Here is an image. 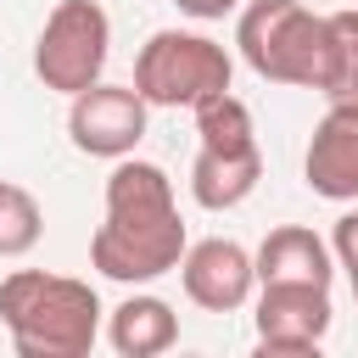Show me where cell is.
<instances>
[{
    "label": "cell",
    "mask_w": 358,
    "mask_h": 358,
    "mask_svg": "<svg viewBox=\"0 0 358 358\" xmlns=\"http://www.w3.org/2000/svg\"><path fill=\"white\" fill-rule=\"evenodd\" d=\"M190 235L173 201V179L162 162L117 157L106 173V218L90 235V268L117 285H151L179 268Z\"/></svg>",
    "instance_id": "1"
},
{
    "label": "cell",
    "mask_w": 358,
    "mask_h": 358,
    "mask_svg": "<svg viewBox=\"0 0 358 358\" xmlns=\"http://www.w3.org/2000/svg\"><path fill=\"white\" fill-rule=\"evenodd\" d=\"M0 324L17 358H84L101 341L106 308L90 280L11 268L0 280Z\"/></svg>",
    "instance_id": "2"
},
{
    "label": "cell",
    "mask_w": 358,
    "mask_h": 358,
    "mask_svg": "<svg viewBox=\"0 0 358 358\" xmlns=\"http://www.w3.org/2000/svg\"><path fill=\"white\" fill-rule=\"evenodd\" d=\"M235 50L263 84L324 90L336 62L330 11H308L302 0H246L235 11Z\"/></svg>",
    "instance_id": "3"
},
{
    "label": "cell",
    "mask_w": 358,
    "mask_h": 358,
    "mask_svg": "<svg viewBox=\"0 0 358 358\" xmlns=\"http://www.w3.org/2000/svg\"><path fill=\"white\" fill-rule=\"evenodd\" d=\"M235 62L218 39L190 28H157L134 56V90L145 106H196L213 90H229Z\"/></svg>",
    "instance_id": "4"
},
{
    "label": "cell",
    "mask_w": 358,
    "mask_h": 358,
    "mask_svg": "<svg viewBox=\"0 0 358 358\" xmlns=\"http://www.w3.org/2000/svg\"><path fill=\"white\" fill-rule=\"evenodd\" d=\"M112 56V17L95 0H56L34 39V78L50 95H78L101 84Z\"/></svg>",
    "instance_id": "5"
},
{
    "label": "cell",
    "mask_w": 358,
    "mask_h": 358,
    "mask_svg": "<svg viewBox=\"0 0 358 358\" xmlns=\"http://www.w3.org/2000/svg\"><path fill=\"white\" fill-rule=\"evenodd\" d=\"M330 324H336L330 285H257L252 291V330H257V347L274 358L319 352Z\"/></svg>",
    "instance_id": "6"
},
{
    "label": "cell",
    "mask_w": 358,
    "mask_h": 358,
    "mask_svg": "<svg viewBox=\"0 0 358 358\" xmlns=\"http://www.w3.org/2000/svg\"><path fill=\"white\" fill-rule=\"evenodd\" d=\"M145 101L134 84H90L78 95H67V140L73 151L84 157H101V162H117L129 157L140 140H145Z\"/></svg>",
    "instance_id": "7"
},
{
    "label": "cell",
    "mask_w": 358,
    "mask_h": 358,
    "mask_svg": "<svg viewBox=\"0 0 358 358\" xmlns=\"http://www.w3.org/2000/svg\"><path fill=\"white\" fill-rule=\"evenodd\" d=\"M179 285L185 296L201 308V313H241L257 291V268H252V252L229 235H207V241H190L185 257H179Z\"/></svg>",
    "instance_id": "8"
},
{
    "label": "cell",
    "mask_w": 358,
    "mask_h": 358,
    "mask_svg": "<svg viewBox=\"0 0 358 358\" xmlns=\"http://www.w3.org/2000/svg\"><path fill=\"white\" fill-rule=\"evenodd\" d=\"M302 179L324 201H358V106L330 101V112L313 123V140L302 151Z\"/></svg>",
    "instance_id": "9"
},
{
    "label": "cell",
    "mask_w": 358,
    "mask_h": 358,
    "mask_svg": "<svg viewBox=\"0 0 358 358\" xmlns=\"http://www.w3.org/2000/svg\"><path fill=\"white\" fill-rule=\"evenodd\" d=\"M252 268H257V285H330L336 280L330 241L313 235L308 224H274L263 246L252 252Z\"/></svg>",
    "instance_id": "10"
},
{
    "label": "cell",
    "mask_w": 358,
    "mask_h": 358,
    "mask_svg": "<svg viewBox=\"0 0 358 358\" xmlns=\"http://www.w3.org/2000/svg\"><path fill=\"white\" fill-rule=\"evenodd\" d=\"M106 341H112L117 358H157L179 341V313L157 291H129L106 313Z\"/></svg>",
    "instance_id": "11"
},
{
    "label": "cell",
    "mask_w": 358,
    "mask_h": 358,
    "mask_svg": "<svg viewBox=\"0 0 358 358\" xmlns=\"http://www.w3.org/2000/svg\"><path fill=\"white\" fill-rule=\"evenodd\" d=\"M257 179H263V151L257 145L252 151H207V145H196V162H190V196H196V207L229 213V207H241L257 190Z\"/></svg>",
    "instance_id": "12"
},
{
    "label": "cell",
    "mask_w": 358,
    "mask_h": 358,
    "mask_svg": "<svg viewBox=\"0 0 358 358\" xmlns=\"http://www.w3.org/2000/svg\"><path fill=\"white\" fill-rule=\"evenodd\" d=\"M196 117V145L207 151H252L257 145V129H252V106L235 95V90H213L190 106Z\"/></svg>",
    "instance_id": "13"
},
{
    "label": "cell",
    "mask_w": 358,
    "mask_h": 358,
    "mask_svg": "<svg viewBox=\"0 0 358 358\" xmlns=\"http://www.w3.org/2000/svg\"><path fill=\"white\" fill-rule=\"evenodd\" d=\"M45 235V207L28 185L0 179V257H28Z\"/></svg>",
    "instance_id": "14"
},
{
    "label": "cell",
    "mask_w": 358,
    "mask_h": 358,
    "mask_svg": "<svg viewBox=\"0 0 358 358\" xmlns=\"http://www.w3.org/2000/svg\"><path fill=\"white\" fill-rule=\"evenodd\" d=\"M330 34H336V62H330V84L319 95L358 106V6L330 11Z\"/></svg>",
    "instance_id": "15"
},
{
    "label": "cell",
    "mask_w": 358,
    "mask_h": 358,
    "mask_svg": "<svg viewBox=\"0 0 358 358\" xmlns=\"http://www.w3.org/2000/svg\"><path fill=\"white\" fill-rule=\"evenodd\" d=\"M330 257H336V268H358V207H347V213L336 218V229H330Z\"/></svg>",
    "instance_id": "16"
},
{
    "label": "cell",
    "mask_w": 358,
    "mask_h": 358,
    "mask_svg": "<svg viewBox=\"0 0 358 358\" xmlns=\"http://www.w3.org/2000/svg\"><path fill=\"white\" fill-rule=\"evenodd\" d=\"M185 17H196V22H224L229 11H241L246 0H173Z\"/></svg>",
    "instance_id": "17"
},
{
    "label": "cell",
    "mask_w": 358,
    "mask_h": 358,
    "mask_svg": "<svg viewBox=\"0 0 358 358\" xmlns=\"http://www.w3.org/2000/svg\"><path fill=\"white\" fill-rule=\"evenodd\" d=\"M347 280H352V302H358V268H347Z\"/></svg>",
    "instance_id": "18"
}]
</instances>
